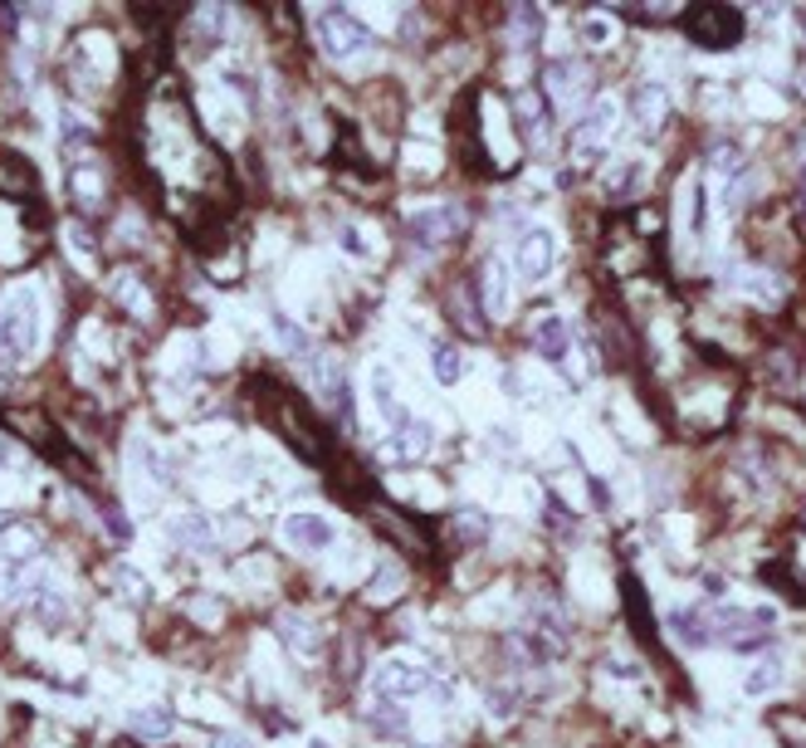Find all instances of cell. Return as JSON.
<instances>
[{"label": "cell", "instance_id": "obj_30", "mask_svg": "<svg viewBox=\"0 0 806 748\" xmlns=\"http://www.w3.org/2000/svg\"><path fill=\"white\" fill-rule=\"evenodd\" d=\"M616 171H621V177L606 181V191H611V196H630V191H636L640 181H645V167H640V162H626V167H616Z\"/></svg>", "mask_w": 806, "mask_h": 748}, {"label": "cell", "instance_id": "obj_29", "mask_svg": "<svg viewBox=\"0 0 806 748\" xmlns=\"http://www.w3.org/2000/svg\"><path fill=\"white\" fill-rule=\"evenodd\" d=\"M709 167H714V177L728 181V177H738V171H743V152H738V147H724V142H718L714 152H709Z\"/></svg>", "mask_w": 806, "mask_h": 748}, {"label": "cell", "instance_id": "obj_13", "mask_svg": "<svg viewBox=\"0 0 806 748\" xmlns=\"http://www.w3.org/2000/svg\"><path fill=\"white\" fill-rule=\"evenodd\" d=\"M611 128H616V103L611 98H597L577 122V152H597V147L611 138Z\"/></svg>", "mask_w": 806, "mask_h": 748}, {"label": "cell", "instance_id": "obj_33", "mask_svg": "<svg viewBox=\"0 0 806 748\" xmlns=\"http://www.w3.org/2000/svg\"><path fill=\"white\" fill-rule=\"evenodd\" d=\"M455 523H460V538H484V513L479 509H465Z\"/></svg>", "mask_w": 806, "mask_h": 748}, {"label": "cell", "instance_id": "obj_36", "mask_svg": "<svg viewBox=\"0 0 806 748\" xmlns=\"http://www.w3.org/2000/svg\"><path fill=\"white\" fill-rule=\"evenodd\" d=\"M216 748H255V739H245V734H226Z\"/></svg>", "mask_w": 806, "mask_h": 748}, {"label": "cell", "instance_id": "obj_18", "mask_svg": "<svg viewBox=\"0 0 806 748\" xmlns=\"http://www.w3.org/2000/svg\"><path fill=\"white\" fill-rule=\"evenodd\" d=\"M167 533L177 538L181 548H210V543H216V529H210V519H206V513H191V509H186V513H171Z\"/></svg>", "mask_w": 806, "mask_h": 748}, {"label": "cell", "instance_id": "obj_25", "mask_svg": "<svg viewBox=\"0 0 806 748\" xmlns=\"http://www.w3.org/2000/svg\"><path fill=\"white\" fill-rule=\"evenodd\" d=\"M73 196H79L83 211H98V206H103V171L98 167H73Z\"/></svg>", "mask_w": 806, "mask_h": 748}, {"label": "cell", "instance_id": "obj_39", "mask_svg": "<svg viewBox=\"0 0 806 748\" xmlns=\"http://www.w3.org/2000/svg\"><path fill=\"white\" fill-rule=\"evenodd\" d=\"M802 206H806V191H802Z\"/></svg>", "mask_w": 806, "mask_h": 748}, {"label": "cell", "instance_id": "obj_37", "mask_svg": "<svg viewBox=\"0 0 806 748\" xmlns=\"http://www.w3.org/2000/svg\"><path fill=\"white\" fill-rule=\"evenodd\" d=\"M308 748H328V739H308Z\"/></svg>", "mask_w": 806, "mask_h": 748}, {"label": "cell", "instance_id": "obj_5", "mask_svg": "<svg viewBox=\"0 0 806 748\" xmlns=\"http://www.w3.org/2000/svg\"><path fill=\"white\" fill-rule=\"evenodd\" d=\"M279 533H283V543L299 548V553H328V548L338 543V523L318 509H293L289 519L279 523Z\"/></svg>", "mask_w": 806, "mask_h": 748}, {"label": "cell", "instance_id": "obj_14", "mask_svg": "<svg viewBox=\"0 0 806 748\" xmlns=\"http://www.w3.org/2000/svg\"><path fill=\"white\" fill-rule=\"evenodd\" d=\"M34 187H40L34 167L24 162L20 152L0 147V196H10V201H24V196H34Z\"/></svg>", "mask_w": 806, "mask_h": 748}, {"label": "cell", "instance_id": "obj_27", "mask_svg": "<svg viewBox=\"0 0 806 748\" xmlns=\"http://www.w3.org/2000/svg\"><path fill=\"white\" fill-rule=\"evenodd\" d=\"M401 587H406V568H401V562H391V558H387V562L377 568V578H371L367 597H371V602H387V597H396Z\"/></svg>", "mask_w": 806, "mask_h": 748}, {"label": "cell", "instance_id": "obj_4", "mask_svg": "<svg viewBox=\"0 0 806 748\" xmlns=\"http://www.w3.org/2000/svg\"><path fill=\"white\" fill-rule=\"evenodd\" d=\"M743 40V10L734 6H704L689 10V44L699 49H728Z\"/></svg>", "mask_w": 806, "mask_h": 748}, {"label": "cell", "instance_id": "obj_26", "mask_svg": "<svg viewBox=\"0 0 806 748\" xmlns=\"http://www.w3.org/2000/svg\"><path fill=\"white\" fill-rule=\"evenodd\" d=\"M430 372H436V382L440 387H455L465 377V358H460V348H450V342H440L436 352H430Z\"/></svg>", "mask_w": 806, "mask_h": 748}, {"label": "cell", "instance_id": "obj_15", "mask_svg": "<svg viewBox=\"0 0 806 748\" xmlns=\"http://www.w3.org/2000/svg\"><path fill=\"white\" fill-rule=\"evenodd\" d=\"M367 387H371V401H377V411H381V421H387V426H401L406 416H411L401 401H396V382H391V367L387 362H371Z\"/></svg>", "mask_w": 806, "mask_h": 748}, {"label": "cell", "instance_id": "obj_11", "mask_svg": "<svg viewBox=\"0 0 806 748\" xmlns=\"http://www.w3.org/2000/svg\"><path fill=\"white\" fill-rule=\"evenodd\" d=\"M669 636H675L679 646H689V651H704V646H714V627H709V611L704 607H675L665 617Z\"/></svg>", "mask_w": 806, "mask_h": 748}, {"label": "cell", "instance_id": "obj_19", "mask_svg": "<svg viewBox=\"0 0 806 748\" xmlns=\"http://www.w3.org/2000/svg\"><path fill=\"white\" fill-rule=\"evenodd\" d=\"M450 313L460 318V328H465L469 338H484V333H489V318H484V309L475 303L469 285H455V289H450Z\"/></svg>", "mask_w": 806, "mask_h": 748}, {"label": "cell", "instance_id": "obj_22", "mask_svg": "<svg viewBox=\"0 0 806 748\" xmlns=\"http://www.w3.org/2000/svg\"><path fill=\"white\" fill-rule=\"evenodd\" d=\"M367 725H371V734H381V739H406V709L401 705H391V700H377L367 709Z\"/></svg>", "mask_w": 806, "mask_h": 748}, {"label": "cell", "instance_id": "obj_34", "mask_svg": "<svg viewBox=\"0 0 806 748\" xmlns=\"http://www.w3.org/2000/svg\"><path fill=\"white\" fill-rule=\"evenodd\" d=\"M69 245H73V260H79V255L89 260V255H93V236H89V230H79V226H69Z\"/></svg>", "mask_w": 806, "mask_h": 748}, {"label": "cell", "instance_id": "obj_31", "mask_svg": "<svg viewBox=\"0 0 806 748\" xmlns=\"http://www.w3.org/2000/svg\"><path fill=\"white\" fill-rule=\"evenodd\" d=\"M514 705H518L514 690H504V685H489V715L494 719H508V715H514Z\"/></svg>", "mask_w": 806, "mask_h": 748}, {"label": "cell", "instance_id": "obj_7", "mask_svg": "<svg viewBox=\"0 0 806 748\" xmlns=\"http://www.w3.org/2000/svg\"><path fill=\"white\" fill-rule=\"evenodd\" d=\"M460 230H465V211H460V206H426V211L411 216V240L426 255L440 250V245H450Z\"/></svg>", "mask_w": 806, "mask_h": 748}, {"label": "cell", "instance_id": "obj_6", "mask_svg": "<svg viewBox=\"0 0 806 748\" xmlns=\"http://www.w3.org/2000/svg\"><path fill=\"white\" fill-rule=\"evenodd\" d=\"M553 265H557V236H553V230H543V226H528L524 236H518V245H514V269H518V279L538 285V279L553 275Z\"/></svg>", "mask_w": 806, "mask_h": 748}, {"label": "cell", "instance_id": "obj_8", "mask_svg": "<svg viewBox=\"0 0 806 748\" xmlns=\"http://www.w3.org/2000/svg\"><path fill=\"white\" fill-rule=\"evenodd\" d=\"M581 89H587V69L573 64V59H548V69H543V93H548L553 108H573L581 103Z\"/></svg>", "mask_w": 806, "mask_h": 748}, {"label": "cell", "instance_id": "obj_20", "mask_svg": "<svg viewBox=\"0 0 806 748\" xmlns=\"http://www.w3.org/2000/svg\"><path fill=\"white\" fill-rule=\"evenodd\" d=\"M275 627H279V636H283V641H289V651H293V656H304V660H314V656H318V631L308 627L304 617H293V611H283V617L275 621Z\"/></svg>", "mask_w": 806, "mask_h": 748}, {"label": "cell", "instance_id": "obj_2", "mask_svg": "<svg viewBox=\"0 0 806 748\" xmlns=\"http://www.w3.org/2000/svg\"><path fill=\"white\" fill-rule=\"evenodd\" d=\"M314 40H318V49L332 59V64H352V59L371 54V30L352 16V10H342V6L318 10V16H314Z\"/></svg>", "mask_w": 806, "mask_h": 748}, {"label": "cell", "instance_id": "obj_23", "mask_svg": "<svg viewBox=\"0 0 806 748\" xmlns=\"http://www.w3.org/2000/svg\"><path fill=\"white\" fill-rule=\"evenodd\" d=\"M113 299L122 303V309H132L138 318H152V299L142 293V279L132 275V269H118L113 275Z\"/></svg>", "mask_w": 806, "mask_h": 748}, {"label": "cell", "instance_id": "obj_21", "mask_svg": "<svg viewBox=\"0 0 806 748\" xmlns=\"http://www.w3.org/2000/svg\"><path fill=\"white\" fill-rule=\"evenodd\" d=\"M518 113H524V128H528L533 142H538V147L553 142V118H548V108H543V93H524V98H518Z\"/></svg>", "mask_w": 806, "mask_h": 748}, {"label": "cell", "instance_id": "obj_12", "mask_svg": "<svg viewBox=\"0 0 806 748\" xmlns=\"http://www.w3.org/2000/svg\"><path fill=\"white\" fill-rule=\"evenodd\" d=\"M533 352H538L543 362H567V352H573V328H567V318L543 313L538 323H533Z\"/></svg>", "mask_w": 806, "mask_h": 748}, {"label": "cell", "instance_id": "obj_28", "mask_svg": "<svg viewBox=\"0 0 806 748\" xmlns=\"http://www.w3.org/2000/svg\"><path fill=\"white\" fill-rule=\"evenodd\" d=\"M777 685H783V666H777V660H758V666L748 670V680H743V690H748L753 700H763V695H773Z\"/></svg>", "mask_w": 806, "mask_h": 748}, {"label": "cell", "instance_id": "obj_38", "mask_svg": "<svg viewBox=\"0 0 806 748\" xmlns=\"http://www.w3.org/2000/svg\"><path fill=\"white\" fill-rule=\"evenodd\" d=\"M802 93H806V69H802Z\"/></svg>", "mask_w": 806, "mask_h": 748}, {"label": "cell", "instance_id": "obj_3", "mask_svg": "<svg viewBox=\"0 0 806 748\" xmlns=\"http://www.w3.org/2000/svg\"><path fill=\"white\" fill-rule=\"evenodd\" d=\"M371 690H377V700L406 705V700H420V695L436 690V676L411 656H387V660H377V670H371Z\"/></svg>", "mask_w": 806, "mask_h": 748}, {"label": "cell", "instance_id": "obj_10", "mask_svg": "<svg viewBox=\"0 0 806 748\" xmlns=\"http://www.w3.org/2000/svg\"><path fill=\"white\" fill-rule=\"evenodd\" d=\"M430 446H436V426L420 421V416H406L401 426H391L387 456H396V460H420Z\"/></svg>", "mask_w": 806, "mask_h": 748}, {"label": "cell", "instance_id": "obj_9", "mask_svg": "<svg viewBox=\"0 0 806 748\" xmlns=\"http://www.w3.org/2000/svg\"><path fill=\"white\" fill-rule=\"evenodd\" d=\"M630 118H636V128L645 132V138L660 132L665 118H669V93L660 89V83H636V89H630Z\"/></svg>", "mask_w": 806, "mask_h": 748}, {"label": "cell", "instance_id": "obj_16", "mask_svg": "<svg viewBox=\"0 0 806 748\" xmlns=\"http://www.w3.org/2000/svg\"><path fill=\"white\" fill-rule=\"evenodd\" d=\"M514 309V293H508V265L489 260L484 265V318H508Z\"/></svg>", "mask_w": 806, "mask_h": 748}, {"label": "cell", "instance_id": "obj_1", "mask_svg": "<svg viewBox=\"0 0 806 748\" xmlns=\"http://www.w3.org/2000/svg\"><path fill=\"white\" fill-rule=\"evenodd\" d=\"M40 338H44V309H40V293L34 285H20L10 293V303L0 309V358L6 362H30L40 352Z\"/></svg>", "mask_w": 806, "mask_h": 748}, {"label": "cell", "instance_id": "obj_24", "mask_svg": "<svg viewBox=\"0 0 806 748\" xmlns=\"http://www.w3.org/2000/svg\"><path fill=\"white\" fill-rule=\"evenodd\" d=\"M508 20H514V44L528 54V49L543 40V10H533V6H514V16H508Z\"/></svg>", "mask_w": 806, "mask_h": 748}, {"label": "cell", "instance_id": "obj_32", "mask_svg": "<svg viewBox=\"0 0 806 748\" xmlns=\"http://www.w3.org/2000/svg\"><path fill=\"white\" fill-rule=\"evenodd\" d=\"M338 245H342L347 255H357V260H367V255H371V250H367V236H362L357 226H342V230H338Z\"/></svg>", "mask_w": 806, "mask_h": 748}, {"label": "cell", "instance_id": "obj_17", "mask_svg": "<svg viewBox=\"0 0 806 748\" xmlns=\"http://www.w3.org/2000/svg\"><path fill=\"white\" fill-rule=\"evenodd\" d=\"M132 734L138 739H147V744H167L171 734H177V719H171V709H161V705H138L132 709Z\"/></svg>", "mask_w": 806, "mask_h": 748}, {"label": "cell", "instance_id": "obj_35", "mask_svg": "<svg viewBox=\"0 0 806 748\" xmlns=\"http://www.w3.org/2000/svg\"><path fill=\"white\" fill-rule=\"evenodd\" d=\"M591 485V499H597V509H611V495H606V480H587Z\"/></svg>", "mask_w": 806, "mask_h": 748}]
</instances>
